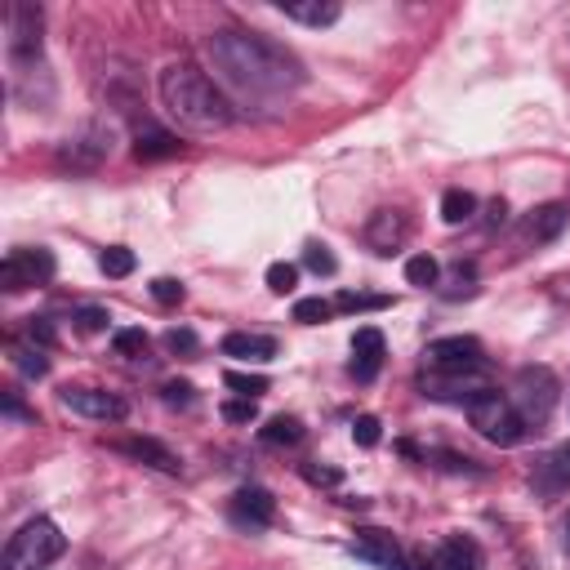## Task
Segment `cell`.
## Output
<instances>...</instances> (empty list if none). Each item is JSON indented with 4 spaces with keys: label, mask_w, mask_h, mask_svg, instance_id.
Returning a JSON list of instances; mask_svg holds the SVG:
<instances>
[{
    "label": "cell",
    "mask_w": 570,
    "mask_h": 570,
    "mask_svg": "<svg viewBox=\"0 0 570 570\" xmlns=\"http://www.w3.org/2000/svg\"><path fill=\"white\" fill-rule=\"evenodd\" d=\"M160 102H165V111L178 120V125H187V129H196V134H214V129H227L232 120H236V111H232V102L223 98V89L205 76V71H196V67H187V62H169L165 71H160Z\"/></svg>",
    "instance_id": "cell-2"
},
{
    "label": "cell",
    "mask_w": 570,
    "mask_h": 570,
    "mask_svg": "<svg viewBox=\"0 0 570 570\" xmlns=\"http://www.w3.org/2000/svg\"><path fill=\"white\" fill-rule=\"evenodd\" d=\"M303 476H307L312 485H338V481H343V472H338V468H316V463H307V468H303Z\"/></svg>",
    "instance_id": "cell-40"
},
{
    "label": "cell",
    "mask_w": 570,
    "mask_h": 570,
    "mask_svg": "<svg viewBox=\"0 0 570 570\" xmlns=\"http://www.w3.org/2000/svg\"><path fill=\"white\" fill-rule=\"evenodd\" d=\"M62 405L71 410V414H85V419H94V423H120L125 414H129V405H125V396H116V392H107V387H62Z\"/></svg>",
    "instance_id": "cell-8"
},
{
    "label": "cell",
    "mask_w": 570,
    "mask_h": 570,
    "mask_svg": "<svg viewBox=\"0 0 570 570\" xmlns=\"http://www.w3.org/2000/svg\"><path fill=\"white\" fill-rule=\"evenodd\" d=\"M428 570H485L481 561V548L463 534H450L432 557H428Z\"/></svg>",
    "instance_id": "cell-16"
},
{
    "label": "cell",
    "mask_w": 570,
    "mask_h": 570,
    "mask_svg": "<svg viewBox=\"0 0 570 570\" xmlns=\"http://www.w3.org/2000/svg\"><path fill=\"white\" fill-rule=\"evenodd\" d=\"M258 441L263 445H298L303 441V423L289 419V414H276V419H267V428H258Z\"/></svg>",
    "instance_id": "cell-21"
},
{
    "label": "cell",
    "mask_w": 570,
    "mask_h": 570,
    "mask_svg": "<svg viewBox=\"0 0 570 570\" xmlns=\"http://www.w3.org/2000/svg\"><path fill=\"white\" fill-rule=\"evenodd\" d=\"M383 334L374 330V325H361L356 334H352V379L356 383H370L379 370H383Z\"/></svg>",
    "instance_id": "cell-13"
},
{
    "label": "cell",
    "mask_w": 570,
    "mask_h": 570,
    "mask_svg": "<svg viewBox=\"0 0 570 570\" xmlns=\"http://www.w3.org/2000/svg\"><path fill=\"white\" fill-rule=\"evenodd\" d=\"M9 361L18 374L27 379H45L49 374V361H45V347H27V343H9Z\"/></svg>",
    "instance_id": "cell-23"
},
{
    "label": "cell",
    "mask_w": 570,
    "mask_h": 570,
    "mask_svg": "<svg viewBox=\"0 0 570 570\" xmlns=\"http://www.w3.org/2000/svg\"><path fill=\"white\" fill-rule=\"evenodd\" d=\"M183 294H187V289H183L174 276H156V281H151V298H156V303H165V307L183 303Z\"/></svg>",
    "instance_id": "cell-33"
},
{
    "label": "cell",
    "mask_w": 570,
    "mask_h": 570,
    "mask_svg": "<svg viewBox=\"0 0 570 570\" xmlns=\"http://www.w3.org/2000/svg\"><path fill=\"white\" fill-rule=\"evenodd\" d=\"M303 263H307V272H316V276H334V272H338L334 254H330L325 245H316V240H312V245L303 249Z\"/></svg>",
    "instance_id": "cell-32"
},
{
    "label": "cell",
    "mask_w": 570,
    "mask_h": 570,
    "mask_svg": "<svg viewBox=\"0 0 570 570\" xmlns=\"http://www.w3.org/2000/svg\"><path fill=\"white\" fill-rule=\"evenodd\" d=\"M120 450H125L129 459H138V463H147V468H156V472H169V476H178V472H183V459H178L169 445L151 441V436H134V441H120Z\"/></svg>",
    "instance_id": "cell-17"
},
{
    "label": "cell",
    "mask_w": 570,
    "mask_h": 570,
    "mask_svg": "<svg viewBox=\"0 0 570 570\" xmlns=\"http://www.w3.org/2000/svg\"><path fill=\"white\" fill-rule=\"evenodd\" d=\"M205 53L214 58V67L223 71L227 85H236L240 94H254V98L289 94L303 85L298 58L254 31H214L205 40Z\"/></svg>",
    "instance_id": "cell-1"
},
{
    "label": "cell",
    "mask_w": 570,
    "mask_h": 570,
    "mask_svg": "<svg viewBox=\"0 0 570 570\" xmlns=\"http://www.w3.org/2000/svg\"><path fill=\"white\" fill-rule=\"evenodd\" d=\"M160 392H165V405H191V383H183V379L165 383Z\"/></svg>",
    "instance_id": "cell-39"
},
{
    "label": "cell",
    "mask_w": 570,
    "mask_h": 570,
    "mask_svg": "<svg viewBox=\"0 0 570 570\" xmlns=\"http://www.w3.org/2000/svg\"><path fill=\"white\" fill-rule=\"evenodd\" d=\"M472 214H476V196H472V191H463V187H450V191L441 196V218H445L450 227L468 223Z\"/></svg>",
    "instance_id": "cell-22"
},
{
    "label": "cell",
    "mask_w": 570,
    "mask_h": 570,
    "mask_svg": "<svg viewBox=\"0 0 570 570\" xmlns=\"http://www.w3.org/2000/svg\"><path fill=\"white\" fill-rule=\"evenodd\" d=\"M405 281H410V285H419V289L436 285V281H441L436 258H432V254H414V258H405Z\"/></svg>",
    "instance_id": "cell-27"
},
{
    "label": "cell",
    "mask_w": 570,
    "mask_h": 570,
    "mask_svg": "<svg viewBox=\"0 0 570 570\" xmlns=\"http://www.w3.org/2000/svg\"><path fill=\"white\" fill-rule=\"evenodd\" d=\"M165 347H169L174 356H191V352L200 347V338H196L191 330H178V325H174V330H165Z\"/></svg>",
    "instance_id": "cell-34"
},
{
    "label": "cell",
    "mask_w": 570,
    "mask_h": 570,
    "mask_svg": "<svg viewBox=\"0 0 570 570\" xmlns=\"http://www.w3.org/2000/svg\"><path fill=\"white\" fill-rule=\"evenodd\" d=\"M432 459H441V468H450V472H481L468 454H450V450H441V454H432Z\"/></svg>",
    "instance_id": "cell-41"
},
{
    "label": "cell",
    "mask_w": 570,
    "mask_h": 570,
    "mask_svg": "<svg viewBox=\"0 0 570 570\" xmlns=\"http://www.w3.org/2000/svg\"><path fill=\"white\" fill-rule=\"evenodd\" d=\"M352 441L356 445H379V419L374 414H356V423H352Z\"/></svg>",
    "instance_id": "cell-36"
},
{
    "label": "cell",
    "mask_w": 570,
    "mask_h": 570,
    "mask_svg": "<svg viewBox=\"0 0 570 570\" xmlns=\"http://www.w3.org/2000/svg\"><path fill=\"white\" fill-rule=\"evenodd\" d=\"M227 517H232V525H240V530H267V525L276 521V499H272L263 485H240V490L232 494V503H227Z\"/></svg>",
    "instance_id": "cell-9"
},
{
    "label": "cell",
    "mask_w": 570,
    "mask_h": 570,
    "mask_svg": "<svg viewBox=\"0 0 570 570\" xmlns=\"http://www.w3.org/2000/svg\"><path fill=\"white\" fill-rule=\"evenodd\" d=\"M423 361L432 374H481L485 370V347L472 334H450V338H432L423 347Z\"/></svg>",
    "instance_id": "cell-6"
},
{
    "label": "cell",
    "mask_w": 570,
    "mask_h": 570,
    "mask_svg": "<svg viewBox=\"0 0 570 570\" xmlns=\"http://www.w3.org/2000/svg\"><path fill=\"white\" fill-rule=\"evenodd\" d=\"M419 387H423V396L450 401V405H463V410H468L481 392H490V383H485L481 374H423Z\"/></svg>",
    "instance_id": "cell-10"
},
{
    "label": "cell",
    "mask_w": 570,
    "mask_h": 570,
    "mask_svg": "<svg viewBox=\"0 0 570 570\" xmlns=\"http://www.w3.org/2000/svg\"><path fill=\"white\" fill-rule=\"evenodd\" d=\"M218 347H223V356L245 361V365H267V361L276 356V338H272V334H254V330H236V334H227Z\"/></svg>",
    "instance_id": "cell-14"
},
{
    "label": "cell",
    "mask_w": 570,
    "mask_h": 570,
    "mask_svg": "<svg viewBox=\"0 0 570 570\" xmlns=\"http://www.w3.org/2000/svg\"><path fill=\"white\" fill-rule=\"evenodd\" d=\"M276 9H281L289 22H303V27H330V22H338V13H343L334 0H312V4H285V0H281Z\"/></svg>",
    "instance_id": "cell-20"
},
{
    "label": "cell",
    "mask_w": 570,
    "mask_h": 570,
    "mask_svg": "<svg viewBox=\"0 0 570 570\" xmlns=\"http://www.w3.org/2000/svg\"><path fill=\"white\" fill-rule=\"evenodd\" d=\"M534 481H539V490H548V494L570 490V441H566V445H557L548 459H539Z\"/></svg>",
    "instance_id": "cell-19"
},
{
    "label": "cell",
    "mask_w": 570,
    "mask_h": 570,
    "mask_svg": "<svg viewBox=\"0 0 570 570\" xmlns=\"http://www.w3.org/2000/svg\"><path fill=\"white\" fill-rule=\"evenodd\" d=\"M111 347H116V356H125V361H147L151 338H147V330H116V334H111Z\"/></svg>",
    "instance_id": "cell-24"
},
{
    "label": "cell",
    "mask_w": 570,
    "mask_h": 570,
    "mask_svg": "<svg viewBox=\"0 0 570 570\" xmlns=\"http://www.w3.org/2000/svg\"><path fill=\"white\" fill-rule=\"evenodd\" d=\"M352 557H361V561H370V566H379V570H405V552H401V543H396L387 530H374V525L356 530V539H352Z\"/></svg>",
    "instance_id": "cell-11"
},
{
    "label": "cell",
    "mask_w": 570,
    "mask_h": 570,
    "mask_svg": "<svg viewBox=\"0 0 570 570\" xmlns=\"http://www.w3.org/2000/svg\"><path fill=\"white\" fill-rule=\"evenodd\" d=\"M107 321H111V316H107V307H94V303L71 312V325H76L80 334H98V330H107Z\"/></svg>",
    "instance_id": "cell-31"
},
{
    "label": "cell",
    "mask_w": 570,
    "mask_h": 570,
    "mask_svg": "<svg viewBox=\"0 0 570 570\" xmlns=\"http://www.w3.org/2000/svg\"><path fill=\"white\" fill-rule=\"evenodd\" d=\"M67 539L62 530L49 521V517H31L27 525H18V534L9 539L4 557H0V570H45L62 557Z\"/></svg>",
    "instance_id": "cell-3"
},
{
    "label": "cell",
    "mask_w": 570,
    "mask_h": 570,
    "mask_svg": "<svg viewBox=\"0 0 570 570\" xmlns=\"http://www.w3.org/2000/svg\"><path fill=\"white\" fill-rule=\"evenodd\" d=\"M4 419H18V423H36V410H27L18 392H4Z\"/></svg>",
    "instance_id": "cell-37"
},
{
    "label": "cell",
    "mask_w": 570,
    "mask_h": 570,
    "mask_svg": "<svg viewBox=\"0 0 570 570\" xmlns=\"http://www.w3.org/2000/svg\"><path fill=\"white\" fill-rule=\"evenodd\" d=\"M566 223H570V209H566L561 200H548V205H534V209L521 218V236H525L530 245H548V240H557V236L566 232Z\"/></svg>",
    "instance_id": "cell-12"
},
{
    "label": "cell",
    "mask_w": 570,
    "mask_h": 570,
    "mask_svg": "<svg viewBox=\"0 0 570 570\" xmlns=\"http://www.w3.org/2000/svg\"><path fill=\"white\" fill-rule=\"evenodd\" d=\"M27 334H31V343H36V347H53V325H49L45 316H31Z\"/></svg>",
    "instance_id": "cell-38"
},
{
    "label": "cell",
    "mask_w": 570,
    "mask_h": 570,
    "mask_svg": "<svg viewBox=\"0 0 570 570\" xmlns=\"http://www.w3.org/2000/svg\"><path fill=\"white\" fill-rule=\"evenodd\" d=\"M178 151H183L178 134H169V129H160V125H142V129L134 134V156H138V160H169V156H178Z\"/></svg>",
    "instance_id": "cell-18"
},
{
    "label": "cell",
    "mask_w": 570,
    "mask_h": 570,
    "mask_svg": "<svg viewBox=\"0 0 570 570\" xmlns=\"http://www.w3.org/2000/svg\"><path fill=\"white\" fill-rule=\"evenodd\" d=\"M405 232H410V223H405L401 209H379V214L370 218V227H365V245H370L374 254H392V249H401Z\"/></svg>",
    "instance_id": "cell-15"
},
{
    "label": "cell",
    "mask_w": 570,
    "mask_h": 570,
    "mask_svg": "<svg viewBox=\"0 0 570 570\" xmlns=\"http://www.w3.org/2000/svg\"><path fill=\"white\" fill-rule=\"evenodd\" d=\"M557 392H561V383H557V374H552L548 365H521L517 379H512V396H508V401L517 405V414H521L525 428L534 432V428H543V423L552 419Z\"/></svg>",
    "instance_id": "cell-5"
},
{
    "label": "cell",
    "mask_w": 570,
    "mask_h": 570,
    "mask_svg": "<svg viewBox=\"0 0 570 570\" xmlns=\"http://www.w3.org/2000/svg\"><path fill=\"white\" fill-rule=\"evenodd\" d=\"M330 316H334V303H325L321 294L294 303V321H298V325H321V321H330Z\"/></svg>",
    "instance_id": "cell-29"
},
{
    "label": "cell",
    "mask_w": 570,
    "mask_h": 570,
    "mask_svg": "<svg viewBox=\"0 0 570 570\" xmlns=\"http://www.w3.org/2000/svg\"><path fill=\"white\" fill-rule=\"evenodd\" d=\"M223 383H227L236 396H245V401H258V396L267 392V379H263V374H245V370H227Z\"/></svg>",
    "instance_id": "cell-28"
},
{
    "label": "cell",
    "mask_w": 570,
    "mask_h": 570,
    "mask_svg": "<svg viewBox=\"0 0 570 570\" xmlns=\"http://www.w3.org/2000/svg\"><path fill=\"white\" fill-rule=\"evenodd\" d=\"M379 307H392L387 294H361V289H343L334 298V312H379Z\"/></svg>",
    "instance_id": "cell-26"
},
{
    "label": "cell",
    "mask_w": 570,
    "mask_h": 570,
    "mask_svg": "<svg viewBox=\"0 0 570 570\" xmlns=\"http://www.w3.org/2000/svg\"><path fill=\"white\" fill-rule=\"evenodd\" d=\"M223 419H227V423H254V419H258V405H254V401H245V396L223 401Z\"/></svg>",
    "instance_id": "cell-35"
},
{
    "label": "cell",
    "mask_w": 570,
    "mask_h": 570,
    "mask_svg": "<svg viewBox=\"0 0 570 570\" xmlns=\"http://www.w3.org/2000/svg\"><path fill=\"white\" fill-rule=\"evenodd\" d=\"M53 267L58 263H53L49 249H9L4 263H0V285H4V294L31 289V285H49Z\"/></svg>",
    "instance_id": "cell-7"
},
{
    "label": "cell",
    "mask_w": 570,
    "mask_h": 570,
    "mask_svg": "<svg viewBox=\"0 0 570 570\" xmlns=\"http://www.w3.org/2000/svg\"><path fill=\"white\" fill-rule=\"evenodd\" d=\"M503 218H508V205H503V200H490V218H485V223H490V227H499Z\"/></svg>",
    "instance_id": "cell-42"
},
{
    "label": "cell",
    "mask_w": 570,
    "mask_h": 570,
    "mask_svg": "<svg viewBox=\"0 0 570 570\" xmlns=\"http://www.w3.org/2000/svg\"><path fill=\"white\" fill-rule=\"evenodd\" d=\"M98 267H102V276L120 281V276H129V272L138 267V258H134V249H125V245H111V249H102V254H98Z\"/></svg>",
    "instance_id": "cell-25"
},
{
    "label": "cell",
    "mask_w": 570,
    "mask_h": 570,
    "mask_svg": "<svg viewBox=\"0 0 570 570\" xmlns=\"http://www.w3.org/2000/svg\"><path fill=\"white\" fill-rule=\"evenodd\" d=\"M294 285H298V267L294 263H272L267 267V289L272 294H294Z\"/></svg>",
    "instance_id": "cell-30"
},
{
    "label": "cell",
    "mask_w": 570,
    "mask_h": 570,
    "mask_svg": "<svg viewBox=\"0 0 570 570\" xmlns=\"http://www.w3.org/2000/svg\"><path fill=\"white\" fill-rule=\"evenodd\" d=\"M468 423L490 441V445H521L525 436H530V428H525V419L517 414V405L499 392V387H490V392H481L472 405H468Z\"/></svg>",
    "instance_id": "cell-4"
}]
</instances>
